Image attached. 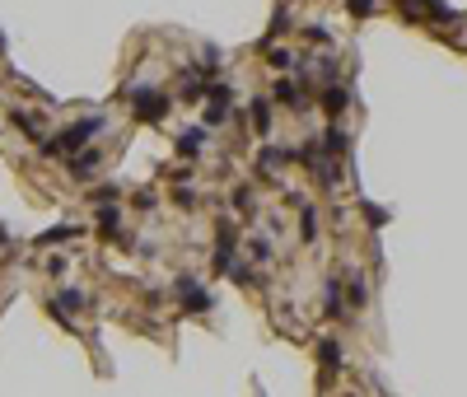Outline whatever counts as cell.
<instances>
[{"label": "cell", "instance_id": "1", "mask_svg": "<svg viewBox=\"0 0 467 397\" xmlns=\"http://www.w3.org/2000/svg\"><path fill=\"white\" fill-rule=\"evenodd\" d=\"M98 131H103V117H84V122H75L70 131H61V140H43V154H70V150H79V145H89Z\"/></svg>", "mask_w": 467, "mask_h": 397}, {"label": "cell", "instance_id": "2", "mask_svg": "<svg viewBox=\"0 0 467 397\" xmlns=\"http://www.w3.org/2000/svg\"><path fill=\"white\" fill-rule=\"evenodd\" d=\"M131 107H136L140 122H159V117H169V93H159V89H136V93H131Z\"/></svg>", "mask_w": 467, "mask_h": 397}, {"label": "cell", "instance_id": "3", "mask_svg": "<svg viewBox=\"0 0 467 397\" xmlns=\"http://www.w3.org/2000/svg\"><path fill=\"white\" fill-rule=\"evenodd\" d=\"M173 290H178V299L187 304V313H206V308H210V294H206L201 285L192 280V276H183V280H178Z\"/></svg>", "mask_w": 467, "mask_h": 397}, {"label": "cell", "instance_id": "4", "mask_svg": "<svg viewBox=\"0 0 467 397\" xmlns=\"http://www.w3.org/2000/svg\"><path fill=\"white\" fill-rule=\"evenodd\" d=\"M98 164H103V154H98V150H84L70 168H75V178H93V168H98Z\"/></svg>", "mask_w": 467, "mask_h": 397}, {"label": "cell", "instance_id": "5", "mask_svg": "<svg viewBox=\"0 0 467 397\" xmlns=\"http://www.w3.org/2000/svg\"><path fill=\"white\" fill-rule=\"evenodd\" d=\"M271 98H280V103H285V107H299V112H304V98H299V89H295V84H290V80H280Z\"/></svg>", "mask_w": 467, "mask_h": 397}, {"label": "cell", "instance_id": "6", "mask_svg": "<svg viewBox=\"0 0 467 397\" xmlns=\"http://www.w3.org/2000/svg\"><path fill=\"white\" fill-rule=\"evenodd\" d=\"M201 145H206V131H201V126L183 131V140H178V150H183V154H201Z\"/></svg>", "mask_w": 467, "mask_h": 397}, {"label": "cell", "instance_id": "7", "mask_svg": "<svg viewBox=\"0 0 467 397\" xmlns=\"http://www.w3.org/2000/svg\"><path fill=\"white\" fill-rule=\"evenodd\" d=\"M346 145H351V140H346V131H342V126H327V131H323V150H332V154H342Z\"/></svg>", "mask_w": 467, "mask_h": 397}, {"label": "cell", "instance_id": "8", "mask_svg": "<svg viewBox=\"0 0 467 397\" xmlns=\"http://www.w3.org/2000/svg\"><path fill=\"white\" fill-rule=\"evenodd\" d=\"M252 126H257V131H271V103H266V98H257V103H252Z\"/></svg>", "mask_w": 467, "mask_h": 397}, {"label": "cell", "instance_id": "9", "mask_svg": "<svg viewBox=\"0 0 467 397\" xmlns=\"http://www.w3.org/2000/svg\"><path fill=\"white\" fill-rule=\"evenodd\" d=\"M117 220H122V215H117V206H108V201H103V206H98V230L112 234V230H117Z\"/></svg>", "mask_w": 467, "mask_h": 397}, {"label": "cell", "instance_id": "10", "mask_svg": "<svg viewBox=\"0 0 467 397\" xmlns=\"http://www.w3.org/2000/svg\"><path fill=\"white\" fill-rule=\"evenodd\" d=\"M346 103H351V93H346V89H327L323 93V107H327V112H342Z\"/></svg>", "mask_w": 467, "mask_h": 397}, {"label": "cell", "instance_id": "11", "mask_svg": "<svg viewBox=\"0 0 467 397\" xmlns=\"http://www.w3.org/2000/svg\"><path fill=\"white\" fill-rule=\"evenodd\" d=\"M234 206H238V215H248V220L257 215V211H252L257 201H252V192H248V187H238V192H234Z\"/></svg>", "mask_w": 467, "mask_h": 397}, {"label": "cell", "instance_id": "12", "mask_svg": "<svg viewBox=\"0 0 467 397\" xmlns=\"http://www.w3.org/2000/svg\"><path fill=\"white\" fill-rule=\"evenodd\" d=\"M52 304H61V313H66V308H79V304H84V294H79V290H70V285H66V290L56 294V299H52Z\"/></svg>", "mask_w": 467, "mask_h": 397}, {"label": "cell", "instance_id": "13", "mask_svg": "<svg viewBox=\"0 0 467 397\" xmlns=\"http://www.w3.org/2000/svg\"><path fill=\"white\" fill-rule=\"evenodd\" d=\"M318 355H323V365H327V369L342 365V351H337V341H323V346H318Z\"/></svg>", "mask_w": 467, "mask_h": 397}, {"label": "cell", "instance_id": "14", "mask_svg": "<svg viewBox=\"0 0 467 397\" xmlns=\"http://www.w3.org/2000/svg\"><path fill=\"white\" fill-rule=\"evenodd\" d=\"M365 299H369V285H365V276H355V280H351V304H365Z\"/></svg>", "mask_w": 467, "mask_h": 397}, {"label": "cell", "instance_id": "15", "mask_svg": "<svg viewBox=\"0 0 467 397\" xmlns=\"http://www.w3.org/2000/svg\"><path fill=\"white\" fill-rule=\"evenodd\" d=\"M285 159H290L285 150H262V168H266V173H271V168H280Z\"/></svg>", "mask_w": 467, "mask_h": 397}, {"label": "cell", "instance_id": "16", "mask_svg": "<svg viewBox=\"0 0 467 397\" xmlns=\"http://www.w3.org/2000/svg\"><path fill=\"white\" fill-rule=\"evenodd\" d=\"M271 66H276V70H290V66H295V52L276 47V52H271Z\"/></svg>", "mask_w": 467, "mask_h": 397}, {"label": "cell", "instance_id": "17", "mask_svg": "<svg viewBox=\"0 0 467 397\" xmlns=\"http://www.w3.org/2000/svg\"><path fill=\"white\" fill-rule=\"evenodd\" d=\"M248 253H252V262H266V257H271V244H266V239H252Z\"/></svg>", "mask_w": 467, "mask_h": 397}, {"label": "cell", "instance_id": "18", "mask_svg": "<svg viewBox=\"0 0 467 397\" xmlns=\"http://www.w3.org/2000/svg\"><path fill=\"white\" fill-rule=\"evenodd\" d=\"M313 234H318V215L304 211V239H313Z\"/></svg>", "mask_w": 467, "mask_h": 397}, {"label": "cell", "instance_id": "19", "mask_svg": "<svg viewBox=\"0 0 467 397\" xmlns=\"http://www.w3.org/2000/svg\"><path fill=\"white\" fill-rule=\"evenodd\" d=\"M374 10V0H351V15H369Z\"/></svg>", "mask_w": 467, "mask_h": 397}, {"label": "cell", "instance_id": "20", "mask_svg": "<svg viewBox=\"0 0 467 397\" xmlns=\"http://www.w3.org/2000/svg\"><path fill=\"white\" fill-rule=\"evenodd\" d=\"M0 52H5V33H0Z\"/></svg>", "mask_w": 467, "mask_h": 397}, {"label": "cell", "instance_id": "21", "mask_svg": "<svg viewBox=\"0 0 467 397\" xmlns=\"http://www.w3.org/2000/svg\"><path fill=\"white\" fill-rule=\"evenodd\" d=\"M0 244H5V230H0Z\"/></svg>", "mask_w": 467, "mask_h": 397}]
</instances>
